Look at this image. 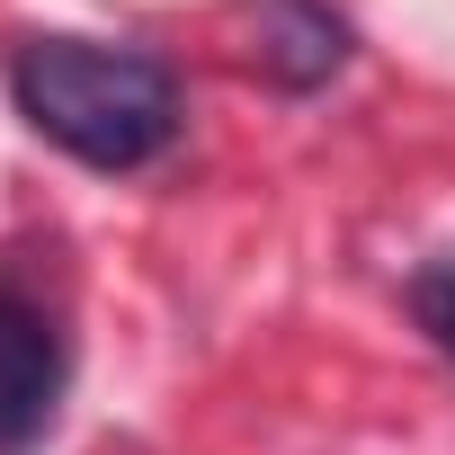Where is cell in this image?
Masks as SVG:
<instances>
[{
	"instance_id": "1",
	"label": "cell",
	"mask_w": 455,
	"mask_h": 455,
	"mask_svg": "<svg viewBox=\"0 0 455 455\" xmlns=\"http://www.w3.org/2000/svg\"><path fill=\"white\" fill-rule=\"evenodd\" d=\"M10 99L81 170H152L188 125L170 63L99 36H28L10 54Z\"/></svg>"
},
{
	"instance_id": "2",
	"label": "cell",
	"mask_w": 455,
	"mask_h": 455,
	"mask_svg": "<svg viewBox=\"0 0 455 455\" xmlns=\"http://www.w3.org/2000/svg\"><path fill=\"white\" fill-rule=\"evenodd\" d=\"M63 402V331L45 304L0 286V455H28Z\"/></svg>"
},
{
	"instance_id": "3",
	"label": "cell",
	"mask_w": 455,
	"mask_h": 455,
	"mask_svg": "<svg viewBox=\"0 0 455 455\" xmlns=\"http://www.w3.org/2000/svg\"><path fill=\"white\" fill-rule=\"evenodd\" d=\"M251 54L277 90H313L348 63V19L331 0H259V45Z\"/></svg>"
},
{
	"instance_id": "4",
	"label": "cell",
	"mask_w": 455,
	"mask_h": 455,
	"mask_svg": "<svg viewBox=\"0 0 455 455\" xmlns=\"http://www.w3.org/2000/svg\"><path fill=\"white\" fill-rule=\"evenodd\" d=\"M411 313H419V331H428V339H437V348L455 357V259H446V268H419V277H411Z\"/></svg>"
}]
</instances>
